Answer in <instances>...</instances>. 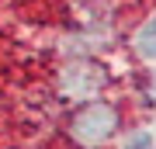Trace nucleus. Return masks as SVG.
I'll list each match as a JSON object with an SVG mask.
<instances>
[{"instance_id":"f257e3e1","label":"nucleus","mask_w":156,"mask_h":149,"mask_svg":"<svg viewBox=\"0 0 156 149\" xmlns=\"http://www.w3.org/2000/svg\"><path fill=\"white\" fill-rule=\"evenodd\" d=\"M115 128H118V111L104 101H87L69 118V139L80 149H94L101 142H108L115 135Z\"/></svg>"},{"instance_id":"f03ea898","label":"nucleus","mask_w":156,"mask_h":149,"mask_svg":"<svg viewBox=\"0 0 156 149\" xmlns=\"http://www.w3.org/2000/svg\"><path fill=\"white\" fill-rule=\"evenodd\" d=\"M108 83V73L97 62H69L59 69V94L62 97H94Z\"/></svg>"},{"instance_id":"7ed1b4c3","label":"nucleus","mask_w":156,"mask_h":149,"mask_svg":"<svg viewBox=\"0 0 156 149\" xmlns=\"http://www.w3.org/2000/svg\"><path fill=\"white\" fill-rule=\"evenodd\" d=\"M135 52H139L142 59H156V21H149L139 35H135Z\"/></svg>"},{"instance_id":"20e7f679","label":"nucleus","mask_w":156,"mask_h":149,"mask_svg":"<svg viewBox=\"0 0 156 149\" xmlns=\"http://www.w3.org/2000/svg\"><path fill=\"white\" fill-rule=\"evenodd\" d=\"M125 149H153V135H149V132H135V135L125 142Z\"/></svg>"}]
</instances>
